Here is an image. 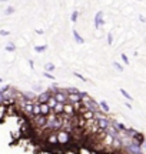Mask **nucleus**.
Returning a JSON list of instances; mask_svg holds the SVG:
<instances>
[{"mask_svg": "<svg viewBox=\"0 0 146 154\" xmlns=\"http://www.w3.org/2000/svg\"><path fill=\"white\" fill-rule=\"evenodd\" d=\"M46 49H47V46H34L36 53H43V51H46Z\"/></svg>", "mask_w": 146, "mask_h": 154, "instance_id": "f3484780", "label": "nucleus"}, {"mask_svg": "<svg viewBox=\"0 0 146 154\" xmlns=\"http://www.w3.org/2000/svg\"><path fill=\"white\" fill-rule=\"evenodd\" d=\"M6 50H7V51H14V50H16V46L13 43H9L6 46Z\"/></svg>", "mask_w": 146, "mask_h": 154, "instance_id": "412c9836", "label": "nucleus"}, {"mask_svg": "<svg viewBox=\"0 0 146 154\" xmlns=\"http://www.w3.org/2000/svg\"><path fill=\"white\" fill-rule=\"evenodd\" d=\"M52 96V91H45V93L39 94V97H37V100H39V103H46L47 101V99Z\"/></svg>", "mask_w": 146, "mask_h": 154, "instance_id": "6e6552de", "label": "nucleus"}, {"mask_svg": "<svg viewBox=\"0 0 146 154\" xmlns=\"http://www.w3.org/2000/svg\"><path fill=\"white\" fill-rule=\"evenodd\" d=\"M2 103H3V93L0 91V104H2Z\"/></svg>", "mask_w": 146, "mask_h": 154, "instance_id": "2f4dec72", "label": "nucleus"}, {"mask_svg": "<svg viewBox=\"0 0 146 154\" xmlns=\"http://www.w3.org/2000/svg\"><path fill=\"white\" fill-rule=\"evenodd\" d=\"M49 141H50V143H55V144H56L57 143L56 136H50V137H49Z\"/></svg>", "mask_w": 146, "mask_h": 154, "instance_id": "cd10ccee", "label": "nucleus"}, {"mask_svg": "<svg viewBox=\"0 0 146 154\" xmlns=\"http://www.w3.org/2000/svg\"><path fill=\"white\" fill-rule=\"evenodd\" d=\"M43 76H45V77H47V79H50V80H55V77L52 76V74H50V73H49V72H45V73H43Z\"/></svg>", "mask_w": 146, "mask_h": 154, "instance_id": "a878e982", "label": "nucleus"}, {"mask_svg": "<svg viewBox=\"0 0 146 154\" xmlns=\"http://www.w3.org/2000/svg\"><path fill=\"white\" fill-rule=\"evenodd\" d=\"M45 72H55V64L53 63H46L45 64Z\"/></svg>", "mask_w": 146, "mask_h": 154, "instance_id": "4468645a", "label": "nucleus"}, {"mask_svg": "<svg viewBox=\"0 0 146 154\" xmlns=\"http://www.w3.org/2000/svg\"><path fill=\"white\" fill-rule=\"evenodd\" d=\"M52 96L56 99L57 103H68V97H66V91H62V90H55L52 91Z\"/></svg>", "mask_w": 146, "mask_h": 154, "instance_id": "f03ea898", "label": "nucleus"}, {"mask_svg": "<svg viewBox=\"0 0 146 154\" xmlns=\"http://www.w3.org/2000/svg\"><path fill=\"white\" fill-rule=\"evenodd\" d=\"M2 2H7V0H2Z\"/></svg>", "mask_w": 146, "mask_h": 154, "instance_id": "72a5a7b5", "label": "nucleus"}, {"mask_svg": "<svg viewBox=\"0 0 146 154\" xmlns=\"http://www.w3.org/2000/svg\"><path fill=\"white\" fill-rule=\"evenodd\" d=\"M75 76L78 77L79 80H82V82H84V83L87 82V79H86V77H83V76H82V74H80V73H78V72H75Z\"/></svg>", "mask_w": 146, "mask_h": 154, "instance_id": "4be33fe9", "label": "nucleus"}, {"mask_svg": "<svg viewBox=\"0 0 146 154\" xmlns=\"http://www.w3.org/2000/svg\"><path fill=\"white\" fill-rule=\"evenodd\" d=\"M139 20H141L142 23H145V17H143V16H142V14H141V16H139Z\"/></svg>", "mask_w": 146, "mask_h": 154, "instance_id": "473e14b6", "label": "nucleus"}, {"mask_svg": "<svg viewBox=\"0 0 146 154\" xmlns=\"http://www.w3.org/2000/svg\"><path fill=\"white\" fill-rule=\"evenodd\" d=\"M22 96L26 100H33L34 97H36V96H34V93H29V91H24V93H22Z\"/></svg>", "mask_w": 146, "mask_h": 154, "instance_id": "2eb2a0df", "label": "nucleus"}, {"mask_svg": "<svg viewBox=\"0 0 146 154\" xmlns=\"http://www.w3.org/2000/svg\"><path fill=\"white\" fill-rule=\"evenodd\" d=\"M112 124H113L115 127H116V130H118L119 133H123V131H125V128H126V127H125L123 124H122V123H118V121H113Z\"/></svg>", "mask_w": 146, "mask_h": 154, "instance_id": "f8f14e48", "label": "nucleus"}, {"mask_svg": "<svg viewBox=\"0 0 146 154\" xmlns=\"http://www.w3.org/2000/svg\"><path fill=\"white\" fill-rule=\"evenodd\" d=\"M29 66L32 67V70H33V69H34V61H33V60H30V61H29Z\"/></svg>", "mask_w": 146, "mask_h": 154, "instance_id": "c756f323", "label": "nucleus"}, {"mask_svg": "<svg viewBox=\"0 0 146 154\" xmlns=\"http://www.w3.org/2000/svg\"><path fill=\"white\" fill-rule=\"evenodd\" d=\"M63 110H65V104H63V103H56V104H55V107H53V110H52V111H55L56 114H62Z\"/></svg>", "mask_w": 146, "mask_h": 154, "instance_id": "9d476101", "label": "nucleus"}, {"mask_svg": "<svg viewBox=\"0 0 146 154\" xmlns=\"http://www.w3.org/2000/svg\"><path fill=\"white\" fill-rule=\"evenodd\" d=\"M56 138H57V143L60 146H65V144H68L70 141V134L68 131H60L56 136Z\"/></svg>", "mask_w": 146, "mask_h": 154, "instance_id": "7ed1b4c3", "label": "nucleus"}, {"mask_svg": "<svg viewBox=\"0 0 146 154\" xmlns=\"http://www.w3.org/2000/svg\"><path fill=\"white\" fill-rule=\"evenodd\" d=\"M120 57H122V60H123L125 64H129V59H128V56H126V54H122Z\"/></svg>", "mask_w": 146, "mask_h": 154, "instance_id": "393cba45", "label": "nucleus"}, {"mask_svg": "<svg viewBox=\"0 0 146 154\" xmlns=\"http://www.w3.org/2000/svg\"><path fill=\"white\" fill-rule=\"evenodd\" d=\"M95 117H96V123H97L99 130H100V131H105V128L110 124V120H109L107 117H105V116H99V111H95Z\"/></svg>", "mask_w": 146, "mask_h": 154, "instance_id": "f257e3e1", "label": "nucleus"}, {"mask_svg": "<svg viewBox=\"0 0 146 154\" xmlns=\"http://www.w3.org/2000/svg\"><path fill=\"white\" fill-rule=\"evenodd\" d=\"M9 34H10V32H7V30H0V36H3V37L9 36Z\"/></svg>", "mask_w": 146, "mask_h": 154, "instance_id": "bb28decb", "label": "nucleus"}, {"mask_svg": "<svg viewBox=\"0 0 146 154\" xmlns=\"http://www.w3.org/2000/svg\"><path fill=\"white\" fill-rule=\"evenodd\" d=\"M73 37H75V40H76L79 44H83V43H84L83 37H82V36L78 33V30H73Z\"/></svg>", "mask_w": 146, "mask_h": 154, "instance_id": "9b49d317", "label": "nucleus"}, {"mask_svg": "<svg viewBox=\"0 0 146 154\" xmlns=\"http://www.w3.org/2000/svg\"><path fill=\"white\" fill-rule=\"evenodd\" d=\"M68 97V103L69 104H79L80 103V93H66Z\"/></svg>", "mask_w": 146, "mask_h": 154, "instance_id": "20e7f679", "label": "nucleus"}, {"mask_svg": "<svg viewBox=\"0 0 146 154\" xmlns=\"http://www.w3.org/2000/svg\"><path fill=\"white\" fill-rule=\"evenodd\" d=\"M40 114V104L39 103H33V116Z\"/></svg>", "mask_w": 146, "mask_h": 154, "instance_id": "dca6fc26", "label": "nucleus"}, {"mask_svg": "<svg viewBox=\"0 0 146 154\" xmlns=\"http://www.w3.org/2000/svg\"><path fill=\"white\" fill-rule=\"evenodd\" d=\"M36 33H37V34H40V36H42V34H43V30H40V29H37V30H36Z\"/></svg>", "mask_w": 146, "mask_h": 154, "instance_id": "7c9ffc66", "label": "nucleus"}, {"mask_svg": "<svg viewBox=\"0 0 146 154\" xmlns=\"http://www.w3.org/2000/svg\"><path fill=\"white\" fill-rule=\"evenodd\" d=\"M34 117V121L37 123V126H43L45 127L46 126V116H43V114H37V116H33Z\"/></svg>", "mask_w": 146, "mask_h": 154, "instance_id": "423d86ee", "label": "nucleus"}, {"mask_svg": "<svg viewBox=\"0 0 146 154\" xmlns=\"http://www.w3.org/2000/svg\"><path fill=\"white\" fill-rule=\"evenodd\" d=\"M107 43H109V44L113 43V37H112V34H110V33L107 34Z\"/></svg>", "mask_w": 146, "mask_h": 154, "instance_id": "c85d7f7f", "label": "nucleus"}, {"mask_svg": "<svg viewBox=\"0 0 146 154\" xmlns=\"http://www.w3.org/2000/svg\"><path fill=\"white\" fill-rule=\"evenodd\" d=\"M78 16H79L78 10H75V11L72 13V16H70V20H72L73 23H76V20H78Z\"/></svg>", "mask_w": 146, "mask_h": 154, "instance_id": "aec40b11", "label": "nucleus"}, {"mask_svg": "<svg viewBox=\"0 0 146 154\" xmlns=\"http://www.w3.org/2000/svg\"><path fill=\"white\" fill-rule=\"evenodd\" d=\"M110 147L120 149V147H122V140H120V137H113L112 138V143H110Z\"/></svg>", "mask_w": 146, "mask_h": 154, "instance_id": "1a4fd4ad", "label": "nucleus"}, {"mask_svg": "<svg viewBox=\"0 0 146 154\" xmlns=\"http://www.w3.org/2000/svg\"><path fill=\"white\" fill-rule=\"evenodd\" d=\"M13 13H14V7H13V6H9V7H6L5 14H13Z\"/></svg>", "mask_w": 146, "mask_h": 154, "instance_id": "6ab92c4d", "label": "nucleus"}, {"mask_svg": "<svg viewBox=\"0 0 146 154\" xmlns=\"http://www.w3.org/2000/svg\"><path fill=\"white\" fill-rule=\"evenodd\" d=\"M119 91H120V94H122V96H123V97H126V99H128V100H132V96H130V94L128 93V91H126V90H123V88H120V90H119Z\"/></svg>", "mask_w": 146, "mask_h": 154, "instance_id": "a211bd4d", "label": "nucleus"}, {"mask_svg": "<svg viewBox=\"0 0 146 154\" xmlns=\"http://www.w3.org/2000/svg\"><path fill=\"white\" fill-rule=\"evenodd\" d=\"M40 104V114H43V116H47V114H50V107L46 104V103H39Z\"/></svg>", "mask_w": 146, "mask_h": 154, "instance_id": "0eeeda50", "label": "nucleus"}, {"mask_svg": "<svg viewBox=\"0 0 146 154\" xmlns=\"http://www.w3.org/2000/svg\"><path fill=\"white\" fill-rule=\"evenodd\" d=\"M113 66H115V69H116L118 72H123V67L120 66V64H119L118 61H113Z\"/></svg>", "mask_w": 146, "mask_h": 154, "instance_id": "5701e85b", "label": "nucleus"}, {"mask_svg": "<svg viewBox=\"0 0 146 154\" xmlns=\"http://www.w3.org/2000/svg\"><path fill=\"white\" fill-rule=\"evenodd\" d=\"M99 107H102V110L105 111V113H109V111H110V109H109V104H107L105 100H102L100 103H99Z\"/></svg>", "mask_w": 146, "mask_h": 154, "instance_id": "ddd939ff", "label": "nucleus"}, {"mask_svg": "<svg viewBox=\"0 0 146 154\" xmlns=\"http://www.w3.org/2000/svg\"><path fill=\"white\" fill-rule=\"evenodd\" d=\"M66 93H80V90H78V88H75V87H69L66 90Z\"/></svg>", "mask_w": 146, "mask_h": 154, "instance_id": "b1692460", "label": "nucleus"}, {"mask_svg": "<svg viewBox=\"0 0 146 154\" xmlns=\"http://www.w3.org/2000/svg\"><path fill=\"white\" fill-rule=\"evenodd\" d=\"M103 24H105V22H103V11H97L95 16V27L99 29V27H102Z\"/></svg>", "mask_w": 146, "mask_h": 154, "instance_id": "39448f33", "label": "nucleus"}]
</instances>
